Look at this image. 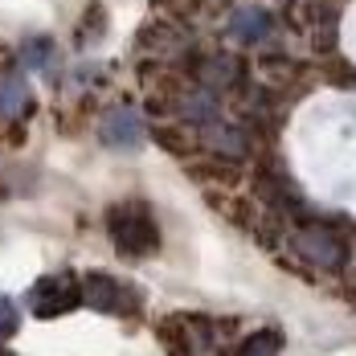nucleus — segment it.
Here are the masks:
<instances>
[{
	"instance_id": "nucleus-3",
	"label": "nucleus",
	"mask_w": 356,
	"mask_h": 356,
	"mask_svg": "<svg viewBox=\"0 0 356 356\" xmlns=\"http://www.w3.org/2000/svg\"><path fill=\"white\" fill-rule=\"evenodd\" d=\"M209 320H197V316H177V320H164L160 327V340L168 356H213V332H205Z\"/></svg>"
},
{
	"instance_id": "nucleus-5",
	"label": "nucleus",
	"mask_w": 356,
	"mask_h": 356,
	"mask_svg": "<svg viewBox=\"0 0 356 356\" xmlns=\"http://www.w3.org/2000/svg\"><path fill=\"white\" fill-rule=\"evenodd\" d=\"M295 250H299L303 262H312V266H320V270L344 266V242H340L332 229H299Z\"/></svg>"
},
{
	"instance_id": "nucleus-4",
	"label": "nucleus",
	"mask_w": 356,
	"mask_h": 356,
	"mask_svg": "<svg viewBox=\"0 0 356 356\" xmlns=\"http://www.w3.org/2000/svg\"><path fill=\"white\" fill-rule=\"evenodd\" d=\"M82 303H90V307H99V312H111V316H127V312L140 307V303H136V291L123 286L119 279H111V275H90V279H82Z\"/></svg>"
},
{
	"instance_id": "nucleus-7",
	"label": "nucleus",
	"mask_w": 356,
	"mask_h": 356,
	"mask_svg": "<svg viewBox=\"0 0 356 356\" xmlns=\"http://www.w3.org/2000/svg\"><path fill=\"white\" fill-rule=\"evenodd\" d=\"M275 29V21H270V13L266 8H234V17H229V33L238 37V41H266Z\"/></svg>"
},
{
	"instance_id": "nucleus-6",
	"label": "nucleus",
	"mask_w": 356,
	"mask_h": 356,
	"mask_svg": "<svg viewBox=\"0 0 356 356\" xmlns=\"http://www.w3.org/2000/svg\"><path fill=\"white\" fill-rule=\"evenodd\" d=\"M99 136L107 147H119V152H127V147H140L143 143V119L136 107H115L103 115V127H99Z\"/></svg>"
},
{
	"instance_id": "nucleus-2",
	"label": "nucleus",
	"mask_w": 356,
	"mask_h": 356,
	"mask_svg": "<svg viewBox=\"0 0 356 356\" xmlns=\"http://www.w3.org/2000/svg\"><path fill=\"white\" fill-rule=\"evenodd\" d=\"M82 303V283L74 275H45L37 279L29 291V312L41 320H54V316H66L70 307Z\"/></svg>"
},
{
	"instance_id": "nucleus-10",
	"label": "nucleus",
	"mask_w": 356,
	"mask_h": 356,
	"mask_svg": "<svg viewBox=\"0 0 356 356\" xmlns=\"http://www.w3.org/2000/svg\"><path fill=\"white\" fill-rule=\"evenodd\" d=\"M49 62H54V41H49V37H33V41H25V66H33V70H49Z\"/></svg>"
},
{
	"instance_id": "nucleus-8",
	"label": "nucleus",
	"mask_w": 356,
	"mask_h": 356,
	"mask_svg": "<svg viewBox=\"0 0 356 356\" xmlns=\"http://www.w3.org/2000/svg\"><path fill=\"white\" fill-rule=\"evenodd\" d=\"M29 86H25V78L21 74H4L0 78V119H21L25 111H29Z\"/></svg>"
},
{
	"instance_id": "nucleus-11",
	"label": "nucleus",
	"mask_w": 356,
	"mask_h": 356,
	"mask_svg": "<svg viewBox=\"0 0 356 356\" xmlns=\"http://www.w3.org/2000/svg\"><path fill=\"white\" fill-rule=\"evenodd\" d=\"M17 323H21V316H17V303H13L8 295H0V344L17 336Z\"/></svg>"
},
{
	"instance_id": "nucleus-9",
	"label": "nucleus",
	"mask_w": 356,
	"mask_h": 356,
	"mask_svg": "<svg viewBox=\"0 0 356 356\" xmlns=\"http://www.w3.org/2000/svg\"><path fill=\"white\" fill-rule=\"evenodd\" d=\"M283 353V332L279 327H262V332H250L242 340L238 356H279Z\"/></svg>"
},
{
	"instance_id": "nucleus-1",
	"label": "nucleus",
	"mask_w": 356,
	"mask_h": 356,
	"mask_svg": "<svg viewBox=\"0 0 356 356\" xmlns=\"http://www.w3.org/2000/svg\"><path fill=\"white\" fill-rule=\"evenodd\" d=\"M107 225H111V242H115L119 254L140 258V254H152V250L160 246V229H156V221L147 213V205H140V201L115 205Z\"/></svg>"
}]
</instances>
